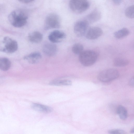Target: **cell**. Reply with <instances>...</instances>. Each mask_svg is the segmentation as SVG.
<instances>
[{"instance_id":"6da1fadb","label":"cell","mask_w":134,"mask_h":134,"mask_svg":"<svg viewBox=\"0 0 134 134\" xmlns=\"http://www.w3.org/2000/svg\"><path fill=\"white\" fill-rule=\"evenodd\" d=\"M28 16L24 10L17 9L12 11L9 14L8 19L11 24L14 27H20L27 23Z\"/></svg>"},{"instance_id":"7a4b0ae2","label":"cell","mask_w":134,"mask_h":134,"mask_svg":"<svg viewBox=\"0 0 134 134\" xmlns=\"http://www.w3.org/2000/svg\"><path fill=\"white\" fill-rule=\"evenodd\" d=\"M98 54L96 51L92 50L83 51L79 55V60L80 62L85 66H91L96 61Z\"/></svg>"},{"instance_id":"3957f363","label":"cell","mask_w":134,"mask_h":134,"mask_svg":"<svg viewBox=\"0 0 134 134\" xmlns=\"http://www.w3.org/2000/svg\"><path fill=\"white\" fill-rule=\"evenodd\" d=\"M69 5L71 10L76 14H80L85 12L90 6L89 2L84 0H71L70 1Z\"/></svg>"},{"instance_id":"277c9868","label":"cell","mask_w":134,"mask_h":134,"mask_svg":"<svg viewBox=\"0 0 134 134\" xmlns=\"http://www.w3.org/2000/svg\"><path fill=\"white\" fill-rule=\"evenodd\" d=\"M2 46H0V51L7 53H13L17 50L18 45L15 40L8 37H4L2 41Z\"/></svg>"},{"instance_id":"5b68a950","label":"cell","mask_w":134,"mask_h":134,"mask_svg":"<svg viewBox=\"0 0 134 134\" xmlns=\"http://www.w3.org/2000/svg\"><path fill=\"white\" fill-rule=\"evenodd\" d=\"M119 75V72L116 69H109L101 71L98 75V78L102 82H107L116 79Z\"/></svg>"},{"instance_id":"8992f818","label":"cell","mask_w":134,"mask_h":134,"mask_svg":"<svg viewBox=\"0 0 134 134\" xmlns=\"http://www.w3.org/2000/svg\"><path fill=\"white\" fill-rule=\"evenodd\" d=\"M60 21L59 16L57 14L51 13L46 18L44 28L47 30L52 29L58 28L60 27Z\"/></svg>"},{"instance_id":"52a82bcc","label":"cell","mask_w":134,"mask_h":134,"mask_svg":"<svg viewBox=\"0 0 134 134\" xmlns=\"http://www.w3.org/2000/svg\"><path fill=\"white\" fill-rule=\"evenodd\" d=\"M88 25L83 19L77 21L75 24L74 27L75 35L79 37L83 36L86 32Z\"/></svg>"},{"instance_id":"ba28073f","label":"cell","mask_w":134,"mask_h":134,"mask_svg":"<svg viewBox=\"0 0 134 134\" xmlns=\"http://www.w3.org/2000/svg\"><path fill=\"white\" fill-rule=\"evenodd\" d=\"M64 32L58 30H55L51 32L48 36L49 40L53 43L60 42L66 37Z\"/></svg>"},{"instance_id":"9c48e42d","label":"cell","mask_w":134,"mask_h":134,"mask_svg":"<svg viewBox=\"0 0 134 134\" xmlns=\"http://www.w3.org/2000/svg\"><path fill=\"white\" fill-rule=\"evenodd\" d=\"M103 33V31L100 28L92 27L90 28L86 32V37L88 40H94L101 36Z\"/></svg>"},{"instance_id":"30bf717a","label":"cell","mask_w":134,"mask_h":134,"mask_svg":"<svg viewBox=\"0 0 134 134\" xmlns=\"http://www.w3.org/2000/svg\"><path fill=\"white\" fill-rule=\"evenodd\" d=\"M42 49L44 54L49 57H52L55 55L58 51L57 46L52 43H45L43 46Z\"/></svg>"},{"instance_id":"8fae6325","label":"cell","mask_w":134,"mask_h":134,"mask_svg":"<svg viewBox=\"0 0 134 134\" xmlns=\"http://www.w3.org/2000/svg\"><path fill=\"white\" fill-rule=\"evenodd\" d=\"M101 17L102 14L100 12L95 10L86 16L83 20L89 25L98 21Z\"/></svg>"},{"instance_id":"7c38bea8","label":"cell","mask_w":134,"mask_h":134,"mask_svg":"<svg viewBox=\"0 0 134 134\" xmlns=\"http://www.w3.org/2000/svg\"><path fill=\"white\" fill-rule=\"evenodd\" d=\"M42 57V55L40 53L34 52L25 56L24 59L29 63L34 64L38 62L41 60Z\"/></svg>"},{"instance_id":"4fadbf2b","label":"cell","mask_w":134,"mask_h":134,"mask_svg":"<svg viewBox=\"0 0 134 134\" xmlns=\"http://www.w3.org/2000/svg\"><path fill=\"white\" fill-rule=\"evenodd\" d=\"M32 109L37 111L44 113H49L52 110L49 107L37 103H34L31 105Z\"/></svg>"},{"instance_id":"5bb4252c","label":"cell","mask_w":134,"mask_h":134,"mask_svg":"<svg viewBox=\"0 0 134 134\" xmlns=\"http://www.w3.org/2000/svg\"><path fill=\"white\" fill-rule=\"evenodd\" d=\"M42 34L38 31H34L30 33L28 35L29 40L34 43H38L41 42L43 39Z\"/></svg>"},{"instance_id":"9a60e30c","label":"cell","mask_w":134,"mask_h":134,"mask_svg":"<svg viewBox=\"0 0 134 134\" xmlns=\"http://www.w3.org/2000/svg\"><path fill=\"white\" fill-rule=\"evenodd\" d=\"M50 85L55 86H69L72 84L71 81L67 79L54 80L51 81L49 83Z\"/></svg>"},{"instance_id":"2e32d148","label":"cell","mask_w":134,"mask_h":134,"mask_svg":"<svg viewBox=\"0 0 134 134\" xmlns=\"http://www.w3.org/2000/svg\"><path fill=\"white\" fill-rule=\"evenodd\" d=\"M11 66V62L8 59L5 58H0V70L3 71H7Z\"/></svg>"},{"instance_id":"e0dca14e","label":"cell","mask_w":134,"mask_h":134,"mask_svg":"<svg viewBox=\"0 0 134 134\" xmlns=\"http://www.w3.org/2000/svg\"><path fill=\"white\" fill-rule=\"evenodd\" d=\"M130 34L129 29L126 27H124L116 31L114 33V36L116 38L121 39L128 36Z\"/></svg>"},{"instance_id":"ac0fdd59","label":"cell","mask_w":134,"mask_h":134,"mask_svg":"<svg viewBox=\"0 0 134 134\" xmlns=\"http://www.w3.org/2000/svg\"><path fill=\"white\" fill-rule=\"evenodd\" d=\"M116 113L122 120L126 119L127 116V111L126 108L121 105H119L116 109Z\"/></svg>"},{"instance_id":"d6986e66","label":"cell","mask_w":134,"mask_h":134,"mask_svg":"<svg viewBox=\"0 0 134 134\" xmlns=\"http://www.w3.org/2000/svg\"><path fill=\"white\" fill-rule=\"evenodd\" d=\"M129 63V61L128 60L120 58H116L113 61L114 65L117 67L125 66Z\"/></svg>"},{"instance_id":"ffe728a7","label":"cell","mask_w":134,"mask_h":134,"mask_svg":"<svg viewBox=\"0 0 134 134\" xmlns=\"http://www.w3.org/2000/svg\"><path fill=\"white\" fill-rule=\"evenodd\" d=\"M83 45L79 43L74 44L72 48L73 52L76 54L79 55L83 51Z\"/></svg>"},{"instance_id":"44dd1931","label":"cell","mask_w":134,"mask_h":134,"mask_svg":"<svg viewBox=\"0 0 134 134\" xmlns=\"http://www.w3.org/2000/svg\"><path fill=\"white\" fill-rule=\"evenodd\" d=\"M125 16L127 18L132 19L134 18V5H132L127 7L125 12Z\"/></svg>"},{"instance_id":"7402d4cb","label":"cell","mask_w":134,"mask_h":134,"mask_svg":"<svg viewBox=\"0 0 134 134\" xmlns=\"http://www.w3.org/2000/svg\"><path fill=\"white\" fill-rule=\"evenodd\" d=\"M108 132L110 134H127L125 131L119 129H113L109 130Z\"/></svg>"},{"instance_id":"603a6c76","label":"cell","mask_w":134,"mask_h":134,"mask_svg":"<svg viewBox=\"0 0 134 134\" xmlns=\"http://www.w3.org/2000/svg\"><path fill=\"white\" fill-rule=\"evenodd\" d=\"M134 78L133 77H132L130 80L129 81V85H130V86L132 87L134 86Z\"/></svg>"},{"instance_id":"cb8c5ba5","label":"cell","mask_w":134,"mask_h":134,"mask_svg":"<svg viewBox=\"0 0 134 134\" xmlns=\"http://www.w3.org/2000/svg\"><path fill=\"white\" fill-rule=\"evenodd\" d=\"M123 1L121 0H114L112 1L113 3L116 5H119Z\"/></svg>"},{"instance_id":"d4e9b609","label":"cell","mask_w":134,"mask_h":134,"mask_svg":"<svg viewBox=\"0 0 134 134\" xmlns=\"http://www.w3.org/2000/svg\"><path fill=\"white\" fill-rule=\"evenodd\" d=\"M33 0H22L19 1L20 2L25 3H27L31 2H33Z\"/></svg>"},{"instance_id":"484cf974","label":"cell","mask_w":134,"mask_h":134,"mask_svg":"<svg viewBox=\"0 0 134 134\" xmlns=\"http://www.w3.org/2000/svg\"><path fill=\"white\" fill-rule=\"evenodd\" d=\"M130 132L131 133H134V128L132 129L130 131Z\"/></svg>"}]
</instances>
